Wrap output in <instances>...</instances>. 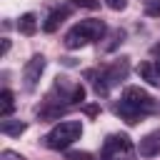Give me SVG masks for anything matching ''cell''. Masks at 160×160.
Instances as JSON below:
<instances>
[{
	"label": "cell",
	"instance_id": "cell-4",
	"mask_svg": "<svg viewBox=\"0 0 160 160\" xmlns=\"http://www.w3.org/2000/svg\"><path fill=\"white\" fill-rule=\"evenodd\" d=\"M80 135H82L80 120H62L42 140H45V148H50V150H68L75 140H80Z\"/></svg>",
	"mask_w": 160,
	"mask_h": 160
},
{
	"label": "cell",
	"instance_id": "cell-14",
	"mask_svg": "<svg viewBox=\"0 0 160 160\" xmlns=\"http://www.w3.org/2000/svg\"><path fill=\"white\" fill-rule=\"evenodd\" d=\"M72 5H78V8H88V10H95V8H100V0H70Z\"/></svg>",
	"mask_w": 160,
	"mask_h": 160
},
{
	"label": "cell",
	"instance_id": "cell-1",
	"mask_svg": "<svg viewBox=\"0 0 160 160\" xmlns=\"http://www.w3.org/2000/svg\"><path fill=\"white\" fill-rule=\"evenodd\" d=\"M112 112H115L120 120H125L128 125H138L145 115L160 112V102H155V100H152V95H150V92H145L142 88L130 85V88H125V90H122L120 100L112 105Z\"/></svg>",
	"mask_w": 160,
	"mask_h": 160
},
{
	"label": "cell",
	"instance_id": "cell-11",
	"mask_svg": "<svg viewBox=\"0 0 160 160\" xmlns=\"http://www.w3.org/2000/svg\"><path fill=\"white\" fill-rule=\"evenodd\" d=\"M18 30H20L22 35H35V30H38V18H35L32 12H25V15L18 20Z\"/></svg>",
	"mask_w": 160,
	"mask_h": 160
},
{
	"label": "cell",
	"instance_id": "cell-13",
	"mask_svg": "<svg viewBox=\"0 0 160 160\" xmlns=\"http://www.w3.org/2000/svg\"><path fill=\"white\" fill-rule=\"evenodd\" d=\"M145 15L160 18V0H148V2H145Z\"/></svg>",
	"mask_w": 160,
	"mask_h": 160
},
{
	"label": "cell",
	"instance_id": "cell-18",
	"mask_svg": "<svg viewBox=\"0 0 160 160\" xmlns=\"http://www.w3.org/2000/svg\"><path fill=\"white\" fill-rule=\"evenodd\" d=\"M85 112H88V115H95V112H98V108H95V105H88V108H85Z\"/></svg>",
	"mask_w": 160,
	"mask_h": 160
},
{
	"label": "cell",
	"instance_id": "cell-10",
	"mask_svg": "<svg viewBox=\"0 0 160 160\" xmlns=\"http://www.w3.org/2000/svg\"><path fill=\"white\" fill-rule=\"evenodd\" d=\"M15 110V95H12V90H2L0 92V120H5V118H10V112Z\"/></svg>",
	"mask_w": 160,
	"mask_h": 160
},
{
	"label": "cell",
	"instance_id": "cell-8",
	"mask_svg": "<svg viewBox=\"0 0 160 160\" xmlns=\"http://www.w3.org/2000/svg\"><path fill=\"white\" fill-rule=\"evenodd\" d=\"M138 152H140L142 158H155V155H160V130L148 132V135L140 140Z\"/></svg>",
	"mask_w": 160,
	"mask_h": 160
},
{
	"label": "cell",
	"instance_id": "cell-2",
	"mask_svg": "<svg viewBox=\"0 0 160 160\" xmlns=\"http://www.w3.org/2000/svg\"><path fill=\"white\" fill-rule=\"evenodd\" d=\"M128 72H130V60L128 58H120L112 65H105L100 70H88L85 78L90 80V85H92V90L98 95H108L115 85H120L128 78Z\"/></svg>",
	"mask_w": 160,
	"mask_h": 160
},
{
	"label": "cell",
	"instance_id": "cell-3",
	"mask_svg": "<svg viewBox=\"0 0 160 160\" xmlns=\"http://www.w3.org/2000/svg\"><path fill=\"white\" fill-rule=\"evenodd\" d=\"M105 32H108V28H105L102 20H95V18L80 20L78 25H72L65 32V48L68 50H80V48H85L92 40H102Z\"/></svg>",
	"mask_w": 160,
	"mask_h": 160
},
{
	"label": "cell",
	"instance_id": "cell-16",
	"mask_svg": "<svg viewBox=\"0 0 160 160\" xmlns=\"http://www.w3.org/2000/svg\"><path fill=\"white\" fill-rule=\"evenodd\" d=\"M105 5H108L110 10H122V8L128 5V0H105Z\"/></svg>",
	"mask_w": 160,
	"mask_h": 160
},
{
	"label": "cell",
	"instance_id": "cell-9",
	"mask_svg": "<svg viewBox=\"0 0 160 160\" xmlns=\"http://www.w3.org/2000/svg\"><path fill=\"white\" fill-rule=\"evenodd\" d=\"M68 15H70V8H58V10H52V12L45 18L42 30H45V32H55V30L60 28V22H62Z\"/></svg>",
	"mask_w": 160,
	"mask_h": 160
},
{
	"label": "cell",
	"instance_id": "cell-7",
	"mask_svg": "<svg viewBox=\"0 0 160 160\" xmlns=\"http://www.w3.org/2000/svg\"><path fill=\"white\" fill-rule=\"evenodd\" d=\"M42 70H45V58L42 55H32L30 60H28V65H25V70H22V80H25V90H35L38 88V82H40V75H42Z\"/></svg>",
	"mask_w": 160,
	"mask_h": 160
},
{
	"label": "cell",
	"instance_id": "cell-5",
	"mask_svg": "<svg viewBox=\"0 0 160 160\" xmlns=\"http://www.w3.org/2000/svg\"><path fill=\"white\" fill-rule=\"evenodd\" d=\"M132 152L135 148L125 132L108 135L102 142V160H132Z\"/></svg>",
	"mask_w": 160,
	"mask_h": 160
},
{
	"label": "cell",
	"instance_id": "cell-12",
	"mask_svg": "<svg viewBox=\"0 0 160 160\" xmlns=\"http://www.w3.org/2000/svg\"><path fill=\"white\" fill-rule=\"evenodd\" d=\"M25 128H28V125L20 122V120H8V118H5V120L0 122V132H2V135H12V138L20 135V132H25Z\"/></svg>",
	"mask_w": 160,
	"mask_h": 160
},
{
	"label": "cell",
	"instance_id": "cell-17",
	"mask_svg": "<svg viewBox=\"0 0 160 160\" xmlns=\"http://www.w3.org/2000/svg\"><path fill=\"white\" fill-rule=\"evenodd\" d=\"M68 160H92L90 152H68Z\"/></svg>",
	"mask_w": 160,
	"mask_h": 160
},
{
	"label": "cell",
	"instance_id": "cell-15",
	"mask_svg": "<svg viewBox=\"0 0 160 160\" xmlns=\"http://www.w3.org/2000/svg\"><path fill=\"white\" fill-rule=\"evenodd\" d=\"M0 160H25L20 152H15V150H2L0 152Z\"/></svg>",
	"mask_w": 160,
	"mask_h": 160
},
{
	"label": "cell",
	"instance_id": "cell-6",
	"mask_svg": "<svg viewBox=\"0 0 160 160\" xmlns=\"http://www.w3.org/2000/svg\"><path fill=\"white\" fill-rule=\"evenodd\" d=\"M138 75H140L142 80H148L150 85L160 88V48L152 50V58H150V60H142V62L138 65Z\"/></svg>",
	"mask_w": 160,
	"mask_h": 160
}]
</instances>
